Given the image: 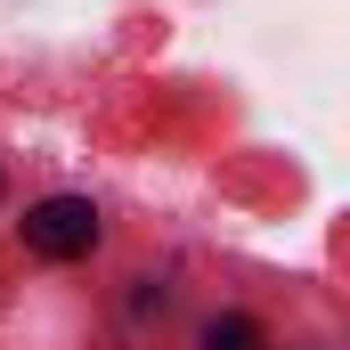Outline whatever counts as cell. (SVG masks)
Segmentation results:
<instances>
[{
	"instance_id": "6da1fadb",
	"label": "cell",
	"mask_w": 350,
	"mask_h": 350,
	"mask_svg": "<svg viewBox=\"0 0 350 350\" xmlns=\"http://www.w3.org/2000/svg\"><path fill=\"white\" fill-rule=\"evenodd\" d=\"M25 245H33L41 261H82L90 245H98V204H90V196H49V204H33V212H25Z\"/></svg>"
},
{
	"instance_id": "7a4b0ae2",
	"label": "cell",
	"mask_w": 350,
	"mask_h": 350,
	"mask_svg": "<svg viewBox=\"0 0 350 350\" xmlns=\"http://www.w3.org/2000/svg\"><path fill=\"white\" fill-rule=\"evenodd\" d=\"M204 350H261V326L253 318H212L204 326Z\"/></svg>"
}]
</instances>
